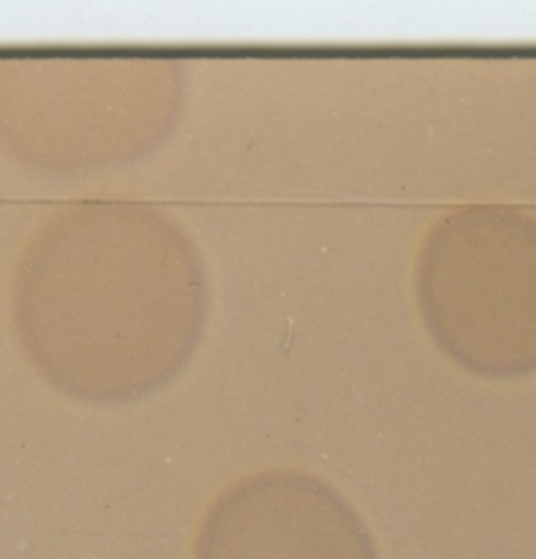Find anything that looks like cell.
<instances>
[{
	"instance_id": "obj_1",
	"label": "cell",
	"mask_w": 536,
	"mask_h": 559,
	"mask_svg": "<svg viewBox=\"0 0 536 559\" xmlns=\"http://www.w3.org/2000/svg\"><path fill=\"white\" fill-rule=\"evenodd\" d=\"M207 289L191 239L147 205L68 207L29 246L13 314L49 382L88 403L164 388L195 353Z\"/></svg>"
},
{
	"instance_id": "obj_2",
	"label": "cell",
	"mask_w": 536,
	"mask_h": 559,
	"mask_svg": "<svg viewBox=\"0 0 536 559\" xmlns=\"http://www.w3.org/2000/svg\"><path fill=\"white\" fill-rule=\"evenodd\" d=\"M417 305L436 346L467 373L536 371V218L510 205L444 214L417 260Z\"/></svg>"
},
{
	"instance_id": "obj_3",
	"label": "cell",
	"mask_w": 536,
	"mask_h": 559,
	"mask_svg": "<svg viewBox=\"0 0 536 559\" xmlns=\"http://www.w3.org/2000/svg\"><path fill=\"white\" fill-rule=\"evenodd\" d=\"M195 559H378V551L357 511L330 484L300 472H264L212 503Z\"/></svg>"
}]
</instances>
